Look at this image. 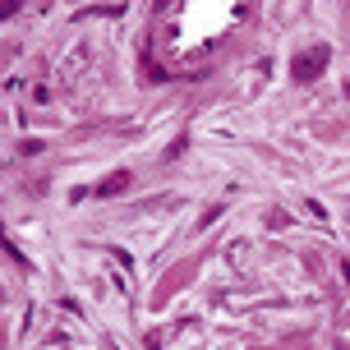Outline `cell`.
<instances>
[{"label":"cell","mask_w":350,"mask_h":350,"mask_svg":"<svg viewBox=\"0 0 350 350\" xmlns=\"http://www.w3.org/2000/svg\"><path fill=\"white\" fill-rule=\"evenodd\" d=\"M327 60H332V51H327V46H318V51H299L291 70H295L299 83H309V79H318V74L327 70Z\"/></svg>","instance_id":"6da1fadb"},{"label":"cell","mask_w":350,"mask_h":350,"mask_svg":"<svg viewBox=\"0 0 350 350\" xmlns=\"http://www.w3.org/2000/svg\"><path fill=\"white\" fill-rule=\"evenodd\" d=\"M124 185H129V175H111V180H106V185H102V193H116V189H124Z\"/></svg>","instance_id":"7a4b0ae2"}]
</instances>
